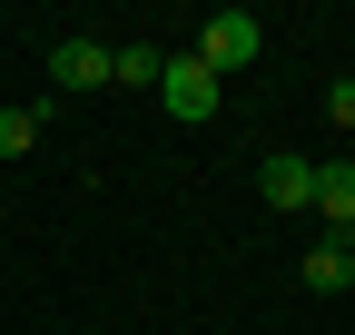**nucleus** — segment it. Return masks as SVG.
<instances>
[{
	"mask_svg": "<svg viewBox=\"0 0 355 335\" xmlns=\"http://www.w3.org/2000/svg\"><path fill=\"white\" fill-rule=\"evenodd\" d=\"M316 207H326V227H336V237H355V158L316 168Z\"/></svg>",
	"mask_w": 355,
	"mask_h": 335,
	"instance_id": "39448f33",
	"label": "nucleus"
},
{
	"mask_svg": "<svg viewBox=\"0 0 355 335\" xmlns=\"http://www.w3.org/2000/svg\"><path fill=\"white\" fill-rule=\"evenodd\" d=\"M50 79L79 99V89H109V39H89V30H69L60 50H50Z\"/></svg>",
	"mask_w": 355,
	"mask_h": 335,
	"instance_id": "20e7f679",
	"label": "nucleus"
},
{
	"mask_svg": "<svg viewBox=\"0 0 355 335\" xmlns=\"http://www.w3.org/2000/svg\"><path fill=\"white\" fill-rule=\"evenodd\" d=\"M257 197L277 207V217H296V207H316V158H257Z\"/></svg>",
	"mask_w": 355,
	"mask_h": 335,
	"instance_id": "7ed1b4c3",
	"label": "nucleus"
},
{
	"mask_svg": "<svg viewBox=\"0 0 355 335\" xmlns=\"http://www.w3.org/2000/svg\"><path fill=\"white\" fill-rule=\"evenodd\" d=\"M158 109H168V118H217V79H207L188 50H168V69H158Z\"/></svg>",
	"mask_w": 355,
	"mask_h": 335,
	"instance_id": "f03ea898",
	"label": "nucleus"
},
{
	"mask_svg": "<svg viewBox=\"0 0 355 335\" xmlns=\"http://www.w3.org/2000/svg\"><path fill=\"white\" fill-rule=\"evenodd\" d=\"M158 69H168L158 39H128V50H109V79H119V89H158Z\"/></svg>",
	"mask_w": 355,
	"mask_h": 335,
	"instance_id": "423d86ee",
	"label": "nucleus"
},
{
	"mask_svg": "<svg viewBox=\"0 0 355 335\" xmlns=\"http://www.w3.org/2000/svg\"><path fill=\"white\" fill-rule=\"evenodd\" d=\"M326 118H336V129H355V79H336V89H326Z\"/></svg>",
	"mask_w": 355,
	"mask_h": 335,
	"instance_id": "1a4fd4ad",
	"label": "nucleus"
},
{
	"mask_svg": "<svg viewBox=\"0 0 355 335\" xmlns=\"http://www.w3.org/2000/svg\"><path fill=\"white\" fill-rule=\"evenodd\" d=\"M306 286H316V296H345V286H355V246H345V237H326L316 257H306Z\"/></svg>",
	"mask_w": 355,
	"mask_h": 335,
	"instance_id": "0eeeda50",
	"label": "nucleus"
},
{
	"mask_svg": "<svg viewBox=\"0 0 355 335\" xmlns=\"http://www.w3.org/2000/svg\"><path fill=\"white\" fill-rule=\"evenodd\" d=\"M257 50H266V20H257V10H217V20L198 30V50H188V60H198L207 79H227V69H247Z\"/></svg>",
	"mask_w": 355,
	"mask_h": 335,
	"instance_id": "f257e3e1",
	"label": "nucleus"
},
{
	"mask_svg": "<svg viewBox=\"0 0 355 335\" xmlns=\"http://www.w3.org/2000/svg\"><path fill=\"white\" fill-rule=\"evenodd\" d=\"M40 138V109H0V158H20Z\"/></svg>",
	"mask_w": 355,
	"mask_h": 335,
	"instance_id": "6e6552de",
	"label": "nucleus"
}]
</instances>
